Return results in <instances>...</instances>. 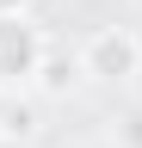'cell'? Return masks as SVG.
Instances as JSON below:
<instances>
[{
	"label": "cell",
	"mask_w": 142,
	"mask_h": 148,
	"mask_svg": "<svg viewBox=\"0 0 142 148\" xmlns=\"http://www.w3.org/2000/svg\"><path fill=\"white\" fill-rule=\"evenodd\" d=\"M49 62L43 25L31 12H0V92H25L37 86V74Z\"/></svg>",
	"instance_id": "obj_1"
},
{
	"label": "cell",
	"mask_w": 142,
	"mask_h": 148,
	"mask_svg": "<svg viewBox=\"0 0 142 148\" xmlns=\"http://www.w3.org/2000/svg\"><path fill=\"white\" fill-rule=\"evenodd\" d=\"M86 80H105V86H130L142 74V37L130 25H99L93 37L80 43V62H74Z\"/></svg>",
	"instance_id": "obj_2"
},
{
	"label": "cell",
	"mask_w": 142,
	"mask_h": 148,
	"mask_svg": "<svg viewBox=\"0 0 142 148\" xmlns=\"http://www.w3.org/2000/svg\"><path fill=\"white\" fill-rule=\"evenodd\" d=\"M37 136V111L25 92H0V142H25Z\"/></svg>",
	"instance_id": "obj_3"
},
{
	"label": "cell",
	"mask_w": 142,
	"mask_h": 148,
	"mask_svg": "<svg viewBox=\"0 0 142 148\" xmlns=\"http://www.w3.org/2000/svg\"><path fill=\"white\" fill-rule=\"evenodd\" d=\"M111 148H142V111H123V117H117Z\"/></svg>",
	"instance_id": "obj_4"
},
{
	"label": "cell",
	"mask_w": 142,
	"mask_h": 148,
	"mask_svg": "<svg viewBox=\"0 0 142 148\" xmlns=\"http://www.w3.org/2000/svg\"><path fill=\"white\" fill-rule=\"evenodd\" d=\"M31 6V0H0V12H25Z\"/></svg>",
	"instance_id": "obj_5"
},
{
	"label": "cell",
	"mask_w": 142,
	"mask_h": 148,
	"mask_svg": "<svg viewBox=\"0 0 142 148\" xmlns=\"http://www.w3.org/2000/svg\"><path fill=\"white\" fill-rule=\"evenodd\" d=\"M130 6H142V0H130Z\"/></svg>",
	"instance_id": "obj_6"
}]
</instances>
